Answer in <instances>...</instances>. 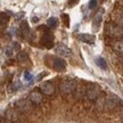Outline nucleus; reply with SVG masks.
I'll return each instance as SVG.
<instances>
[{
  "instance_id": "nucleus-1",
  "label": "nucleus",
  "mask_w": 123,
  "mask_h": 123,
  "mask_svg": "<svg viewBox=\"0 0 123 123\" xmlns=\"http://www.w3.org/2000/svg\"><path fill=\"white\" fill-rule=\"evenodd\" d=\"M106 31L110 37H113V38H117V37H121L122 35V27L119 26L117 24H114V23H107L106 25Z\"/></svg>"
},
{
  "instance_id": "nucleus-2",
  "label": "nucleus",
  "mask_w": 123,
  "mask_h": 123,
  "mask_svg": "<svg viewBox=\"0 0 123 123\" xmlns=\"http://www.w3.org/2000/svg\"><path fill=\"white\" fill-rule=\"evenodd\" d=\"M104 13H105V10H104L103 8H100L96 13V15H95V17H93V19H92V31H93V32L99 31V27H100L101 21H103Z\"/></svg>"
},
{
  "instance_id": "nucleus-3",
  "label": "nucleus",
  "mask_w": 123,
  "mask_h": 123,
  "mask_svg": "<svg viewBox=\"0 0 123 123\" xmlns=\"http://www.w3.org/2000/svg\"><path fill=\"white\" fill-rule=\"evenodd\" d=\"M54 40H55V37L54 34L50 32V31H47L44 32L43 35H42V39H41V43L46 46L47 48H51L54 43Z\"/></svg>"
},
{
  "instance_id": "nucleus-4",
  "label": "nucleus",
  "mask_w": 123,
  "mask_h": 123,
  "mask_svg": "<svg viewBox=\"0 0 123 123\" xmlns=\"http://www.w3.org/2000/svg\"><path fill=\"white\" fill-rule=\"evenodd\" d=\"M75 89V83L72 80H64L61 83V90L64 93H70Z\"/></svg>"
},
{
  "instance_id": "nucleus-5",
  "label": "nucleus",
  "mask_w": 123,
  "mask_h": 123,
  "mask_svg": "<svg viewBox=\"0 0 123 123\" xmlns=\"http://www.w3.org/2000/svg\"><path fill=\"white\" fill-rule=\"evenodd\" d=\"M40 90H41L42 93L47 95V96H50V95H53L54 91H55V86H54L51 82L46 81V82H43V83H41V86H40Z\"/></svg>"
},
{
  "instance_id": "nucleus-6",
  "label": "nucleus",
  "mask_w": 123,
  "mask_h": 123,
  "mask_svg": "<svg viewBox=\"0 0 123 123\" xmlns=\"http://www.w3.org/2000/svg\"><path fill=\"white\" fill-rule=\"evenodd\" d=\"M66 66H67V64H66V62L63 59L62 57H56L54 58V62H53V67L55 68L56 71H58V72H63V71H65Z\"/></svg>"
},
{
  "instance_id": "nucleus-7",
  "label": "nucleus",
  "mask_w": 123,
  "mask_h": 123,
  "mask_svg": "<svg viewBox=\"0 0 123 123\" xmlns=\"http://www.w3.org/2000/svg\"><path fill=\"white\" fill-rule=\"evenodd\" d=\"M99 92H100L99 86H97V84H91L88 89V93H87V95H88V98L90 100H95V99H97Z\"/></svg>"
},
{
  "instance_id": "nucleus-8",
  "label": "nucleus",
  "mask_w": 123,
  "mask_h": 123,
  "mask_svg": "<svg viewBox=\"0 0 123 123\" xmlns=\"http://www.w3.org/2000/svg\"><path fill=\"white\" fill-rule=\"evenodd\" d=\"M78 39L81 40L82 42H86V43H95V41H96V37L92 34H89V33H80L78 35Z\"/></svg>"
},
{
  "instance_id": "nucleus-9",
  "label": "nucleus",
  "mask_w": 123,
  "mask_h": 123,
  "mask_svg": "<svg viewBox=\"0 0 123 123\" xmlns=\"http://www.w3.org/2000/svg\"><path fill=\"white\" fill-rule=\"evenodd\" d=\"M56 54H58L59 56H63V57H70L72 55V50L68 47L61 44V46H58L56 48Z\"/></svg>"
},
{
  "instance_id": "nucleus-10",
  "label": "nucleus",
  "mask_w": 123,
  "mask_h": 123,
  "mask_svg": "<svg viewBox=\"0 0 123 123\" xmlns=\"http://www.w3.org/2000/svg\"><path fill=\"white\" fill-rule=\"evenodd\" d=\"M30 101L32 103V104H35V105H38V104H40L41 101H42V93L39 91H32L30 93Z\"/></svg>"
},
{
  "instance_id": "nucleus-11",
  "label": "nucleus",
  "mask_w": 123,
  "mask_h": 123,
  "mask_svg": "<svg viewBox=\"0 0 123 123\" xmlns=\"http://www.w3.org/2000/svg\"><path fill=\"white\" fill-rule=\"evenodd\" d=\"M19 32H21V34H22L23 38H25L29 35L30 33V26H29V23L26 21H23L21 23V26H19Z\"/></svg>"
},
{
  "instance_id": "nucleus-12",
  "label": "nucleus",
  "mask_w": 123,
  "mask_h": 123,
  "mask_svg": "<svg viewBox=\"0 0 123 123\" xmlns=\"http://www.w3.org/2000/svg\"><path fill=\"white\" fill-rule=\"evenodd\" d=\"M17 107L19 111H23V112H26V111H29L31 108L30 104H29V101L26 100V99H21V100L18 101L17 104Z\"/></svg>"
},
{
  "instance_id": "nucleus-13",
  "label": "nucleus",
  "mask_w": 123,
  "mask_h": 123,
  "mask_svg": "<svg viewBox=\"0 0 123 123\" xmlns=\"http://www.w3.org/2000/svg\"><path fill=\"white\" fill-rule=\"evenodd\" d=\"M9 19H10V17H9L8 14L1 12L0 13V26H6L9 23Z\"/></svg>"
},
{
  "instance_id": "nucleus-14",
  "label": "nucleus",
  "mask_w": 123,
  "mask_h": 123,
  "mask_svg": "<svg viewBox=\"0 0 123 123\" xmlns=\"http://www.w3.org/2000/svg\"><path fill=\"white\" fill-rule=\"evenodd\" d=\"M95 63H96V65L98 66L99 68H101V70H107V63H106L105 58L97 57L96 59H95Z\"/></svg>"
},
{
  "instance_id": "nucleus-15",
  "label": "nucleus",
  "mask_w": 123,
  "mask_h": 123,
  "mask_svg": "<svg viewBox=\"0 0 123 123\" xmlns=\"http://www.w3.org/2000/svg\"><path fill=\"white\" fill-rule=\"evenodd\" d=\"M47 25L49 26V29H56L58 26V19L57 17H50L48 19V22H47Z\"/></svg>"
},
{
  "instance_id": "nucleus-16",
  "label": "nucleus",
  "mask_w": 123,
  "mask_h": 123,
  "mask_svg": "<svg viewBox=\"0 0 123 123\" xmlns=\"http://www.w3.org/2000/svg\"><path fill=\"white\" fill-rule=\"evenodd\" d=\"M27 59V55L26 53H24V51H21V53L17 55V61L19 63H25Z\"/></svg>"
},
{
  "instance_id": "nucleus-17",
  "label": "nucleus",
  "mask_w": 123,
  "mask_h": 123,
  "mask_svg": "<svg viewBox=\"0 0 123 123\" xmlns=\"http://www.w3.org/2000/svg\"><path fill=\"white\" fill-rule=\"evenodd\" d=\"M62 21L65 24L66 27L70 26V16H68L67 14H62Z\"/></svg>"
},
{
  "instance_id": "nucleus-18",
  "label": "nucleus",
  "mask_w": 123,
  "mask_h": 123,
  "mask_svg": "<svg viewBox=\"0 0 123 123\" xmlns=\"http://www.w3.org/2000/svg\"><path fill=\"white\" fill-rule=\"evenodd\" d=\"M98 0H90L89 1V9H95L97 7Z\"/></svg>"
},
{
  "instance_id": "nucleus-19",
  "label": "nucleus",
  "mask_w": 123,
  "mask_h": 123,
  "mask_svg": "<svg viewBox=\"0 0 123 123\" xmlns=\"http://www.w3.org/2000/svg\"><path fill=\"white\" fill-rule=\"evenodd\" d=\"M13 51H14V49L12 48V47H9V48H7L6 49V50H5V54H6V56H7V57H12V56H13Z\"/></svg>"
},
{
  "instance_id": "nucleus-20",
  "label": "nucleus",
  "mask_w": 123,
  "mask_h": 123,
  "mask_svg": "<svg viewBox=\"0 0 123 123\" xmlns=\"http://www.w3.org/2000/svg\"><path fill=\"white\" fill-rule=\"evenodd\" d=\"M12 48L14 49V51H19L21 50V44H19V42H14Z\"/></svg>"
},
{
  "instance_id": "nucleus-21",
  "label": "nucleus",
  "mask_w": 123,
  "mask_h": 123,
  "mask_svg": "<svg viewBox=\"0 0 123 123\" xmlns=\"http://www.w3.org/2000/svg\"><path fill=\"white\" fill-rule=\"evenodd\" d=\"M24 79L26 80V81H29V82H30V81H32L33 76H32V75H31L30 73H29V72H24Z\"/></svg>"
},
{
  "instance_id": "nucleus-22",
  "label": "nucleus",
  "mask_w": 123,
  "mask_h": 123,
  "mask_svg": "<svg viewBox=\"0 0 123 123\" xmlns=\"http://www.w3.org/2000/svg\"><path fill=\"white\" fill-rule=\"evenodd\" d=\"M80 0H70V1H68V6H75V5L78 4V2H79Z\"/></svg>"
},
{
  "instance_id": "nucleus-23",
  "label": "nucleus",
  "mask_w": 123,
  "mask_h": 123,
  "mask_svg": "<svg viewBox=\"0 0 123 123\" xmlns=\"http://www.w3.org/2000/svg\"><path fill=\"white\" fill-rule=\"evenodd\" d=\"M46 75H47V73H44V72H43V73H41L40 75H38V76H37V79H35V80H37V81H40V80L42 79L43 76H46Z\"/></svg>"
},
{
  "instance_id": "nucleus-24",
  "label": "nucleus",
  "mask_w": 123,
  "mask_h": 123,
  "mask_svg": "<svg viewBox=\"0 0 123 123\" xmlns=\"http://www.w3.org/2000/svg\"><path fill=\"white\" fill-rule=\"evenodd\" d=\"M32 22H33V23H38V22H39V17H38V16H33V17H32Z\"/></svg>"
}]
</instances>
